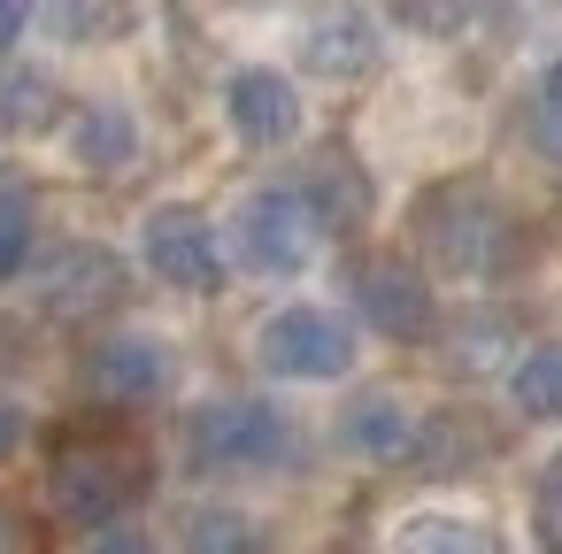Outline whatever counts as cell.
Instances as JSON below:
<instances>
[{
    "instance_id": "obj_25",
    "label": "cell",
    "mask_w": 562,
    "mask_h": 554,
    "mask_svg": "<svg viewBox=\"0 0 562 554\" xmlns=\"http://www.w3.org/2000/svg\"><path fill=\"white\" fill-rule=\"evenodd\" d=\"M55 24L63 32H109V24H124L116 9H55Z\"/></svg>"
},
{
    "instance_id": "obj_13",
    "label": "cell",
    "mask_w": 562,
    "mask_h": 554,
    "mask_svg": "<svg viewBox=\"0 0 562 554\" xmlns=\"http://www.w3.org/2000/svg\"><path fill=\"white\" fill-rule=\"evenodd\" d=\"M339 439H347V454H362V462H416L424 416H416L401 393H362V400L347 408Z\"/></svg>"
},
{
    "instance_id": "obj_7",
    "label": "cell",
    "mask_w": 562,
    "mask_h": 554,
    "mask_svg": "<svg viewBox=\"0 0 562 554\" xmlns=\"http://www.w3.org/2000/svg\"><path fill=\"white\" fill-rule=\"evenodd\" d=\"M170 377H178V362H170V339H155V331H116L86 354V393L101 408H147L170 393Z\"/></svg>"
},
{
    "instance_id": "obj_20",
    "label": "cell",
    "mask_w": 562,
    "mask_h": 554,
    "mask_svg": "<svg viewBox=\"0 0 562 554\" xmlns=\"http://www.w3.org/2000/svg\"><path fill=\"white\" fill-rule=\"evenodd\" d=\"M531 147L562 170V55L547 63V78H539V93H531Z\"/></svg>"
},
{
    "instance_id": "obj_8",
    "label": "cell",
    "mask_w": 562,
    "mask_h": 554,
    "mask_svg": "<svg viewBox=\"0 0 562 554\" xmlns=\"http://www.w3.org/2000/svg\"><path fill=\"white\" fill-rule=\"evenodd\" d=\"M347 285H355V308H362L370 331H385V339H424V331H431V278H424L416 262H401V255H362V262L347 270Z\"/></svg>"
},
{
    "instance_id": "obj_12",
    "label": "cell",
    "mask_w": 562,
    "mask_h": 554,
    "mask_svg": "<svg viewBox=\"0 0 562 554\" xmlns=\"http://www.w3.org/2000/svg\"><path fill=\"white\" fill-rule=\"evenodd\" d=\"M378 16H362V9H331V16H316L308 32H301V63H308V78H331V86H355V78H370L378 70Z\"/></svg>"
},
{
    "instance_id": "obj_6",
    "label": "cell",
    "mask_w": 562,
    "mask_h": 554,
    "mask_svg": "<svg viewBox=\"0 0 562 554\" xmlns=\"http://www.w3.org/2000/svg\"><path fill=\"white\" fill-rule=\"evenodd\" d=\"M139 255H147V270L162 278V285H178V293H224V247H216V224L201 216V208H186V201H162L147 224H139Z\"/></svg>"
},
{
    "instance_id": "obj_11",
    "label": "cell",
    "mask_w": 562,
    "mask_h": 554,
    "mask_svg": "<svg viewBox=\"0 0 562 554\" xmlns=\"http://www.w3.org/2000/svg\"><path fill=\"white\" fill-rule=\"evenodd\" d=\"M293 193L308 201L316 231H331V239H347V231L370 224V178H362V162H355L347 147H316Z\"/></svg>"
},
{
    "instance_id": "obj_23",
    "label": "cell",
    "mask_w": 562,
    "mask_h": 554,
    "mask_svg": "<svg viewBox=\"0 0 562 554\" xmlns=\"http://www.w3.org/2000/svg\"><path fill=\"white\" fill-rule=\"evenodd\" d=\"M86 554H155V539H147L139 523H109V531H93Z\"/></svg>"
},
{
    "instance_id": "obj_15",
    "label": "cell",
    "mask_w": 562,
    "mask_h": 554,
    "mask_svg": "<svg viewBox=\"0 0 562 554\" xmlns=\"http://www.w3.org/2000/svg\"><path fill=\"white\" fill-rule=\"evenodd\" d=\"M393 554H501V539H493L485 516H462V508H416V516L393 531Z\"/></svg>"
},
{
    "instance_id": "obj_1",
    "label": "cell",
    "mask_w": 562,
    "mask_h": 554,
    "mask_svg": "<svg viewBox=\"0 0 562 554\" xmlns=\"http://www.w3.org/2000/svg\"><path fill=\"white\" fill-rule=\"evenodd\" d=\"M147 485H155V446L139 431H70L47 454V500L78 531L124 523L147 500Z\"/></svg>"
},
{
    "instance_id": "obj_28",
    "label": "cell",
    "mask_w": 562,
    "mask_h": 554,
    "mask_svg": "<svg viewBox=\"0 0 562 554\" xmlns=\"http://www.w3.org/2000/svg\"><path fill=\"white\" fill-rule=\"evenodd\" d=\"M24 24H32V9H16V0H0V55H9V47L24 39Z\"/></svg>"
},
{
    "instance_id": "obj_5",
    "label": "cell",
    "mask_w": 562,
    "mask_h": 554,
    "mask_svg": "<svg viewBox=\"0 0 562 554\" xmlns=\"http://www.w3.org/2000/svg\"><path fill=\"white\" fill-rule=\"evenodd\" d=\"M316 216L293 185H255L239 208H232V247L255 278H301L308 255H316Z\"/></svg>"
},
{
    "instance_id": "obj_14",
    "label": "cell",
    "mask_w": 562,
    "mask_h": 554,
    "mask_svg": "<svg viewBox=\"0 0 562 554\" xmlns=\"http://www.w3.org/2000/svg\"><path fill=\"white\" fill-rule=\"evenodd\" d=\"M70 155H78L86 170H101V178L132 170V162H139V124H132V109L86 101V109L70 116Z\"/></svg>"
},
{
    "instance_id": "obj_19",
    "label": "cell",
    "mask_w": 562,
    "mask_h": 554,
    "mask_svg": "<svg viewBox=\"0 0 562 554\" xmlns=\"http://www.w3.org/2000/svg\"><path fill=\"white\" fill-rule=\"evenodd\" d=\"M32 224H40L32 193H24V185H0V285L32 262Z\"/></svg>"
},
{
    "instance_id": "obj_27",
    "label": "cell",
    "mask_w": 562,
    "mask_h": 554,
    "mask_svg": "<svg viewBox=\"0 0 562 554\" xmlns=\"http://www.w3.org/2000/svg\"><path fill=\"white\" fill-rule=\"evenodd\" d=\"M16 446H24V408H16V400H0V462H9Z\"/></svg>"
},
{
    "instance_id": "obj_16",
    "label": "cell",
    "mask_w": 562,
    "mask_h": 554,
    "mask_svg": "<svg viewBox=\"0 0 562 554\" xmlns=\"http://www.w3.org/2000/svg\"><path fill=\"white\" fill-rule=\"evenodd\" d=\"M63 124V86L32 63H0V132L24 139V132H47Z\"/></svg>"
},
{
    "instance_id": "obj_17",
    "label": "cell",
    "mask_w": 562,
    "mask_h": 554,
    "mask_svg": "<svg viewBox=\"0 0 562 554\" xmlns=\"http://www.w3.org/2000/svg\"><path fill=\"white\" fill-rule=\"evenodd\" d=\"M508 408L524 423H562V339H539L508 370Z\"/></svg>"
},
{
    "instance_id": "obj_2",
    "label": "cell",
    "mask_w": 562,
    "mask_h": 554,
    "mask_svg": "<svg viewBox=\"0 0 562 554\" xmlns=\"http://www.w3.org/2000/svg\"><path fill=\"white\" fill-rule=\"evenodd\" d=\"M416 239L447 278H508L516 255H524V224L477 178H454V185L424 193L416 201Z\"/></svg>"
},
{
    "instance_id": "obj_18",
    "label": "cell",
    "mask_w": 562,
    "mask_h": 554,
    "mask_svg": "<svg viewBox=\"0 0 562 554\" xmlns=\"http://www.w3.org/2000/svg\"><path fill=\"white\" fill-rule=\"evenodd\" d=\"M186 554H262V523L247 508H193L186 516Z\"/></svg>"
},
{
    "instance_id": "obj_4",
    "label": "cell",
    "mask_w": 562,
    "mask_h": 554,
    "mask_svg": "<svg viewBox=\"0 0 562 554\" xmlns=\"http://www.w3.org/2000/svg\"><path fill=\"white\" fill-rule=\"evenodd\" d=\"M255 354H262V370H270V377L331 385V377H347V370H355V354H362V347H355V324H347V316H331V308H316V301H293V308L262 316Z\"/></svg>"
},
{
    "instance_id": "obj_26",
    "label": "cell",
    "mask_w": 562,
    "mask_h": 554,
    "mask_svg": "<svg viewBox=\"0 0 562 554\" xmlns=\"http://www.w3.org/2000/svg\"><path fill=\"white\" fill-rule=\"evenodd\" d=\"M408 32H462V9H401Z\"/></svg>"
},
{
    "instance_id": "obj_21",
    "label": "cell",
    "mask_w": 562,
    "mask_h": 554,
    "mask_svg": "<svg viewBox=\"0 0 562 554\" xmlns=\"http://www.w3.org/2000/svg\"><path fill=\"white\" fill-rule=\"evenodd\" d=\"M493 339H508V324H501V316H470V324H454L447 362H454L462 377H477V370H493Z\"/></svg>"
},
{
    "instance_id": "obj_22",
    "label": "cell",
    "mask_w": 562,
    "mask_h": 554,
    "mask_svg": "<svg viewBox=\"0 0 562 554\" xmlns=\"http://www.w3.org/2000/svg\"><path fill=\"white\" fill-rule=\"evenodd\" d=\"M531 523H539V539L562 554V454L539 470V493H531Z\"/></svg>"
},
{
    "instance_id": "obj_9",
    "label": "cell",
    "mask_w": 562,
    "mask_h": 554,
    "mask_svg": "<svg viewBox=\"0 0 562 554\" xmlns=\"http://www.w3.org/2000/svg\"><path fill=\"white\" fill-rule=\"evenodd\" d=\"M124 285H132V270L109 247H63L40 270V308L55 324H93V316H109L124 301Z\"/></svg>"
},
{
    "instance_id": "obj_24",
    "label": "cell",
    "mask_w": 562,
    "mask_h": 554,
    "mask_svg": "<svg viewBox=\"0 0 562 554\" xmlns=\"http://www.w3.org/2000/svg\"><path fill=\"white\" fill-rule=\"evenodd\" d=\"M0 554H40L32 516H24V508H9V500H0Z\"/></svg>"
},
{
    "instance_id": "obj_3",
    "label": "cell",
    "mask_w": 562,
    "mask_h": 554,
    "mask_svg": "<svg viewBox=\"0 0 562 554\" xmlns=\"http://www.w3.org/2000/svg\"><path fill=\"white\" fill-rule=\"evenodd\" d=\"M186 454H193V470H270V462L293 454V431L270 400L216 393L186 416Z\"/></svg>"
},
{
    "instance_id": "obj_10",
    "label": "cell",
    "mask_w": 562,
    "mask_h": 554,
    "mask_svg": "<svg viewBox=\"0 0 562 554\" xmlns=\"http://www.w3.org/2000/svg\"><path fill=\"white\" fill-rule=\"evenodd\" d=\"M224 116H232V132H239L247 147H262V155L301 139V93H293V78L270 70V63H247V70L224 78Z\"/></svg>"
}]
</instances>
